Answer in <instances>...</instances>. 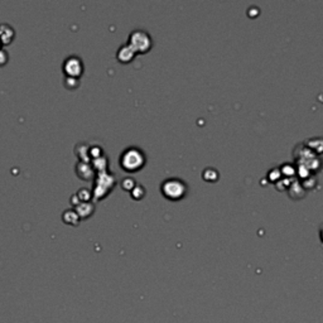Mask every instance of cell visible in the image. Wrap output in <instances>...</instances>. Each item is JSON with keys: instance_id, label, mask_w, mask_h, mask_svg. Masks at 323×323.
Listing matches in <instances>:
<instances>
[{"instance_id": "cell-1", "label": "cell", "mask_w": 323, "mask_h": 323, "mask_svg": "<svg viewBox=\"0 0 323 323\" xmlns=\"http://www.w3.org/2000/svg\"><path fill=\"white\" fill-rule=\"evenodd\" d=\"M119 164L125 172L135 173L144 168L147 164V155L140 148L129 147L123 151L119 158Z\"/></svg>"}, {"instance_id": "cell-2", "label": "cell", "mask_w": 323, "mask_h": 323, "mask_svg": "<svg viewBox=\"0 0 323 323\" xmlns=\"http://www.w3.org/2000/svg\"><path fill=\"white\" fill-rule=\"evenodd\" d=\"M160 192L169 201H181V200L186 197L187 192H188V186L181 178L172 177V178L164 179L163 182H162Z\"/></svg>"}, {"instance_id": "cell-3", "label": "cell", "mask_w": 323, "mask_h": 323, "mask_svg": "<svg viewBox=\"0 0 323 323\" xmlns=\"http://www.w3.org/2000/svg\"><path fill=\"white\" fill-rule=\"evenodd\" d=\"M115 183L116 179L112 173H109L108 170L97 173L96 178H95V183H93L92 199H104V197L109 195L110 191L114 188Z\"/></svg>"}, {"instance_id": "cell-4", "label": "cell", "mask_w": 323, "mask_h": 323, "mask_svg": "<svg viewBox=\"0 0 323 323\" xmlns=\"http://www.w3.org/2000/svg\"><path fill=\"white\" fill-rule=\"evenodd\" d=\"M128 45L134 49L135 53H147L153 47L151 34L143 29H134L129 34Z\"/></svg>"}, {"instance_id": "cell-5", "label": "cell", "mask_w": 323, "mask_h": 323, "mask_svg": "<svg viewBox=\"0 0 323 323\" xmlns=\"http://www.w3.org/2000/svg\"><path fill=\"white\" fill-rule=\"evenodd\" d=\"M62 70H63L64 76H70V77H78L82 75L83 72V63L82 60H81L78 56H68L66 60L63 61L62 64Z\"/></svg>"}, {"instance_id": "cell-6", "label": "cell", "mask_w": 323, "mask_h": 323, "mask_svg": "<svg viewBox=\"0 0 323 323\" xmlns=\"http://www.w3.org/2000/svg\"><path fill=\"white\" fill-rule=\"evenodd\" d=\"M75 169H76L77 176L80 177L81 179H83V181H91V179H93L95 174H96L91 163H85V162H78L76 167H75Z\"/></svg>"}, {"instance_id": "cell-7", "label": "cell", "mask_w": 323, "mask_h": 323, "mask_svg": "<svg viewBox=\"0 0 323 323\" xmlns=\"http://www.w3.org/2000/svg\"><path fill=\"white\" fill-rule=\"evenodd\" d=\"M135 55H137V53L134 52V49L131 48L128 43H125V45H123L122 47L118 49V52H116V58H118V61L122 62V63H129V62L134 60Z\"/></svg>"}, {"instance_id": "cell-8", "label": "cell", "mask_w": 323, "mask_h": 323, "mask_svg": "<svg viewBox=\"0 0 323 323\" xmlns=\"http://www.w3.org/2000/svg\"><path fill=\"white\" fill-rule=\"evenodd\" d=\"M74 208L81 220L89 218L95 212V205H93L92 202H81Z\"/></svg>"}, {"instance_id": "cell-9", "label": "cell", "mask_w": 323, "mask_h": 323, "mask_svg": "<svg viewBox=\"0 0 323 323\" xmlns=\"http://www.w3.org/2000/svg\"><path fill=\"white\" fill-rule=\"evenodd\" d=\"M75 153L78 157L80 162H85V163H91V157H90V145L86 144L85 141H80L77 143L75 147Z\"/></svg>"}, {"instance_id": "cell-10", "label": "cell", "mask_w": 323, "mask_h": 323, "mask_svg": "<svg viewBox=\"0 0 323 323\" xmlns=\"http://www.w3.org/2000/svg\"><path fill=\"white\" fill-rule=\"evenodd\" d=\"M14 35V29L13 27H10L9 24H0V42L1 45H8L10 42L13 41Z\"/></svg>"}, {"instance_id": "cell-11", "label": "cell", "mask_w": 323, "mask_h": 323, "mask_svg": "<svg viewBox=\"0 0 323 323\" xmlns=\"http://www.w3.org/2000/svg\"><path fill=\"white\" fill-rule=\"evenodd\" d=\"M62 220H63L64 224L77 226L81 218L78 217V215L75 211V208H68V210H66V211L62 214Z\"/></svg>"}, {"instance_id": "cell-12", "label": "cell", "mask_w": 323, "mask_h": 323, "mask_svg": "<svg viewBox=\"0 0 323 323\" xmlns=\"http://www.w3.org/2000/svg\"><path fill=\"white\" fill-rule=\"evenodd\" d=\"M307 148L312 153L322 154L323 153V138H312L306 143Z\"/></svg>"}, {"instance_id": "cell-13", "label": "cell", "mask_w": 323, "mask_h": 323, "mask_svg": "<svg viewBox=\"0 0 323 323\" xmlns=\"http://www.w3.org/2000/svg\"><path fill=\"white\" fill-rule=\"evenodd\" d=\"M91 166L95 169V172H105L106 167H108V158L105 155L95 158V159L91 160Z\"/></svg>"}, {"instance_id": "cell-14", "label": "cell", "mask_w": 323, "mask_h": 323, "mask_svg": "<svg viewBox=\"0 0 323 323\" xmlns=\"http://www.w3.org/2000/svg\"><path fill=\"white\" fill-rule=\"evenodd\" d=\"M76 195L81 202H91V200H92V191L86 188V187H82V188L78 189Z\"/></svg>"}, {"instance_id": "cell-15", "label": "cell", "mask_w": 323, "mask_h": 323, "mask_svg": "<svg viewBox=\"0 0 323 323\" xmlns=\"http://www.w3.org/2000/svg\"><path fill=\"white\" fill-rule=\"evenodd\" d=\"M202 177H203V179L207 181V182L214 183L218 179V172L216 169H214V168H207V169L203 170Z\"/></svg>"}, {"instance_id": "cell-16", "label": "cell", "mask_w": 323, "mask_h": 323, "mask_svg": "<svg viewBox=\"0 0 323 323\" xmlns=\"http://www.w3.org/2000/svg\"><path fill=\"white\" fill-rule=\"evenodd\" d=\"M130 195L134 200H137V201H140L141 199H144L145 188L141 186V185H137V186H135L134 188L130 191Z\"/></svg>"}, {"instance_id": "cell-17", "label": "cell", "mask_w": 323, "mask_h": 323, "mask_svg": "<svg viewBox=\"0 0 323 323\" xmlns=\"http://www.w3.org/2000/svg\"><path fill=\"white\" fill-rule=\"evenodd\" d=\"M63 83H64V86H66V89H68V90H75L80 86V81H78V78H76V77L64 76Z\"/></svg>"}, {"instance_id": "cell-18", "label": "cell", "mask_w": 323, "mask_h": 323, "mask_svg": "<svg viewBox=\"0 0 323 323\" xmlns=\"http://www.w3.org/2000/svg\"><path fill=\"white\" fill-rule=\"evenodd\" d=\"M137 185L138 183L135 182V179L131 178V177H125L122 181V188L124 189V191H129V192H130L131 189L134 188Z\"/></svg>"}, {"instance_id": "cell-19", "label": "cell", "mask_w": 323, "mask_h": 323, "mask_svg": "<svg viewBox=\"0 0 323 323\" xmlns=\"http://www.w3.org/2000/svg\"><path fill=\"white\" fill-rule=\"evenodd\" d=\"M8 61V53L5 49L0 48V64H5Z\"/></svg>"}, {"instance_id": "cell-20", "label": "cell", "mask_w": 323, "mask_h": 323, "mask_svg": "<svg viewBox=\"0 0 323 323\" xmlns=\"http://www.w3.org/2000/svg\"><path fill=\"white\" fill-rule=\"evenodd\" d=\"M320 239H321V241L323 243V225L321 226V229H320Z\"/></svg>"}]
</instances>
